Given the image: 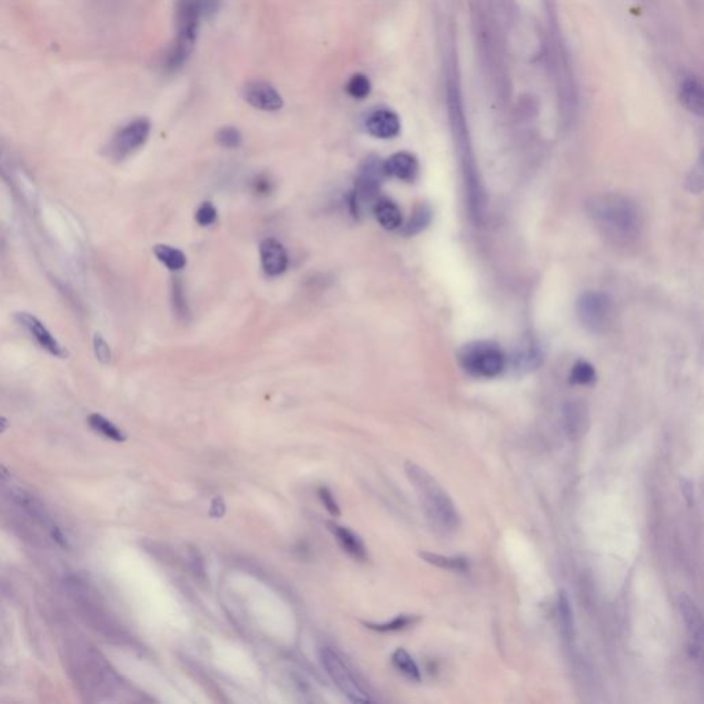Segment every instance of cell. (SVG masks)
Returning a JSON list of instances; mask_svg holds the SVG:
<instances>
[{
  "instance_id": "cell-1",
  "label": "cell",
  "mask_w": 704,
  "mask_h": 704,
  "mask_svg": "<svg viewBox=\"0 0 704 704\" xmlns=\"http://www.w3.org/2000/svg\"><path fill=\"white\" fill-rule=\"evenodd\" d=\"M586 210L594 226L616 245L626 247L641 235V212L626 195L611 193L591 197Z\"/></svg>"
},
{
  "instance_id": "cell-2",
  "label": "cell",
  "mask_w": 704,
  "mask_h": 704,
  "mask_svg": "<svg viewBox=\"0 0 704 704\" xmlns=\"http://www.w3.org/2000/svg\"><path fill=\"white\" fill-rule=\"evenodd\" d=\"M404 474L419 496L422 514L432 531L439 536H453L461 524V517L453 498L438 480L416 462H404Z\"/></svg>"
},
{
  "instance_id": "cell-3",
  "label": "cell",
  "mask_w": 704,
  "mask_h": 704,
  "mask_svg": "<svg viewBox=\"0 0 704 704\" xmlns=\"http://www.w3.org/2000/svg\"><path fill=\"white\" fill-rule=\"evenodd\" d=\"M459 363L465 372L475 377L493 379L505 370L506 357L496 344L475 342L461 350Z\"/></svg>"
},
{
  "instance_id": "cell-4",
  "label": "cell",
  "mask_w": 704,
  "mask_h": 704,
  "mask_svg": "<svg viewBox=\"0 0 704 704\" xmlns=\"http://www.w3.org/2000/svg\"><path fill=\"white\" fill-rule=\"evenodd\" d=\"M385 178L387 175L384 171V161H381L377 155H369L362 161L358 170L355 190L352 191L350 200V207L355 216L361 215L362 210L369 203H373L376 200Z\"/></svg>"
},
{
  "instance_id": "cell-5",
  "label": "cell",
  "mask_w": 704,
  "mask_h": 704,
  "mask_svg": "<svg viewBox=\"0 0 704 704\" xmlns=\"http://www.w3.org/2000/svg\"><path fill=\"white\" fill-rule=\"evenodd\" d=\"M320 659L322 667L333 681V684L339 688V690L352 703H372L373 699L369 693L362 688L352 671L344 663L343 659L335 652L332 648L324 647L320 651Z\"/></svg>"
},
{
  "instance_id": "cell-6",
  "label": "cell",
  "mask_w": 704,
  "mask_h": 704,
  "mask_svg": "<svg viewBox=\"0 0 704 704\" xmlns=\"http://www.w3.org/2000/svg\"><path fill=\"white\" fill-rule=\"evenodd\" d=\"M151 121L145 117L136 118L116 133L109 145V154L113 160L121 161L139 151L151 135Z\"/></svg>"
},
{
  "instance_id": "cell-7",
  "label": "cell",
  "mask_w": 704,
  "mask_h": 704,
  "mask_svg": "<svg viewBox=\"0 0 704 704\" xmlns=\"http://www.w3.org/2000/svg\"><path fill=\"white\" fill-rule=\"evenodd\" d=\"M576 312L585 327L591 332H601L612 317V302L600 292H586L576 302Z\"/></svg>"
},
{
  "instance_id": "cell-8",
  "label": "cell",
  "mask_w": 704,
  "mask_h": 704,
  "mask_svg": "<svg viewBox=\"0 0 704 704\" xmlns=\"http://www.w3.org/2000/svg\"><path fill=\"white\" fill-rule=\"evenodd\" d=\"M677 609L684 622L689 646L688 651L692 659H700L702 656V638H703V623H702V612L686 593H680L677 596Z\"/></svg>"
},
{
  "instance_id": "cell-9",
  "label": "cell",
  "mask_w": 704,
  "mask_h": 704,
  "mask_svg": "<svg viewBox=\"0 0 704 704\" xmlns=\"http://www.w3.org/2000/svg\"><path fill=\"white\" fill-rule=\"evenodd\" d=\"M16 321L28 332V335L47 354H50L51 357L58 358V359H68L69 358V355H71L69 351L61 345L57 339L51 335V332L35 315H32L29 312H17Z\"/></svg>"
},
{
  "instance_id": "cell-10",
  "label": "cell",
  "mask_w": 704,
  "mask_h": 704,
  "mask_svg": "<svg viewBox=\"0 0 704 704\" xmlns=\"http://www.w3.org/2000/svg\"><path fill=\"white\" fill-rule=\"evenodd\" d=\"M244 99L250 106L263 112H277L284 105L280 93L263 80L249 81L244 88Z\"/></svg>"
},
{
  "instance_id": "cell-11",
  "label": "cell",
  "mask_w": 704,
  "mask_h": 704,
  "mask_svg": "<svg viewBox=\"0 0 704 704\" xmlns=\"http://www.w3.org/2000/svg\"><path fill=\"white\" fill-rule=\"evenodd\" d=\"M566 434L572 442L586 437L590 428L588 404L581 399L568 400L563 409Z\"/></svg>"
},
{
  "instance_id": "cell-12",
  "label": "cell",
  "mask_w": 704,
  "mask_h": 704,
  "mask_svg": "<svg viewBox=\"0 0 704 704\" xmlns=\"http://www.w3.org/2000/svg\"><path fill=\"white\" fill-rule=\"evenodd\" d=\"M364 127L374 138L391 139L400 133V120L398 115L389 109H377L367 116Z\"/></svg>"
},
{
  "instance_id": "cell-13",
  "label": "cell",
  "mask_w": 704,
  "mask_h": 704,
  "mask_svg": "<svg viewBox=\"0 0 704 704\" xmlns=\"http://www.w3.org/2000/svg\"><path fill=\"white\" fill-rule=\"evenodd\" d=\"M327 530L333 534L336 541L339 542L340 548L347 553L350 557H352L357 561L364 563L369 558V554L366 551V546L363 544L359 535L350 530L348 527H343L335 521H327L326 523Z\"/></svg>"
},
{
  "instance_id": "cell-14",
  "label": "cell",
  "mask_w": 704,
  "mask_h": 704,
  "mask_svg": "<svg viewBox=\"0 0 704 704\" xmlns=\"http://www.w3.org/2000/svg\"><path fill=\"white\" fill-rule=\"evenodd\" d=\"M419 161L412 153H395L384 161L385 175L404 182L416 180V178L419 176Z\"/></svg>"
},
{
  "instance_id": "cell-15",
  "label": "cell",
  "mask_w": 704,
  "mask_h": 704,
  "mask_svg": "<svg viewBox=\"0 0 704 704\" xmlns=\"http://www.w3.org/2000/svg\"><path fill=\"white\" fill-rule=\"evenodd\" d=\"M260 260L263 270L271 277L285 272L289 262L285 248L274 238H267L260 244Z\"/></svg>"
},
{
  "instance_id": "cell-16",
  "label": "cell",
  "mask_w": 704,
  "mask_h": 704,
  "mask_svg": "<svg viewBox=\"0 0 704 704\" xmlns=\"http://www.w3.org/2000/svg\"><path fill=\"white\" fill-rule=\"evenodd\" d=\"M678 98L689 112L698 116L703 115V86L696 77L686 76L681 80L678 86Z\"/></svg>"
},
{
  "instance_id": "cell-17",
  "label": "cell",
  "mask_w": 704,
  "mask_h": 704,
  "mask_svg": "<svg viewBox=\"0 0 704 704\" xmlns=\"http://www.w3.org/2000/svg\"><path fill=\"white\" fill-rule=\"evenodd\" d=\"M557 618L563 638L567 643H571L575 638V616L571 600L564 590H560L557 596Z\"/></svg>"
},
{
  "instance_id": "cell-18",
  "label": "cell",
  "mask_w": 704,
  "mask_h": 704,
  "mask_svg": "<svg viewBox=\"0 0 704 704\" xmlns=\"http://www.w3.org/2000/svg\"><path fill=\"white\" fill-rule=\"evenodd\" d=\"M373 212L382 229L397 230L402 226L403 222L402 212L392 200L389 198L377 200L373 205Z\"/></svg>"
},
{
  "instance_id": "cell-19",
  "label": "cell",
  "mask_w": 704,
  "mask_h": 704,
  "mask_svg": "<svg viewBox=\"0 0 704 704\" xmlns=\"http://www.w3.org/2000/svg\"><path fill=\"white\" fill-rule=\"evenodd\" d=\"M419 557L425 563L442 570L456 572L469 571V561L462 556H444L438 553L419 552Z\"/></svg>"
},
{
  "instance_id": "cell-20",
  "label": "cell",
  "mask_w": 704,
  "mask_h": 704,
  "mask_svg": "<svg viewBox=\"0 0 704 704\" xmlns=\"http://www.w3.org/2000/svg\"><path fill=\"white\" fill-rule=\"evenodd\" d=\"M392 665L394 667L399 671L402 675H404L407 680L413 681V683H419L421 681V671H419V666L417 663L414 662V659L412 658V655L403 649V648H398L394 653H392Z\"/></svg>"
},
{
  "instance_id": "cell-21",
  "label": "cell",
  "mask_w": 704,
  "mask_h": 704,
  "mask_svg": "<svg viewBox=\"0 0 704 704\" xmlns=\"http://www.w3.org/2000/svg\"><path fill=\"white\" fill-rule=\"evenodd\" d=\"M153 253L158 259V262H161L171 271L182 270L183 267L186 266V262H188L186 255L182 250L170 247V245H164V244H158V245L153 248Z\"/></svg>"
},
{
  "instance_id": "cell-22",
  "label": "cell",
  "mask_w": 704,
  "mask_h": 704,
  "mask_svg": "<svg viewBox=\"0 0 704 704\" xmlns=\"http://www.w3.org/2000/svg\"><path fill=\"white\" fill-rule=\"evenodd\" d=\"M87 421H88L90 427L96 432L103 435L105 438L111 439L113 442H118V443L126 440L124 432L118 427H116L115 424L112 421H109L106 417H103V416H101L98 413H94V414L88 416Z\"/></svg>"
},
{
  "instance_id": "cell-23",
  "label": "cell",
  "mask_w": 704,
  "mask_h": 704,
  "mask_svg": "<svg viewBox=\"0 0 704 704\" xmlns=\"http://www.w3.org/2000/svg\"><path fill=\"white\" fill-rule=\"evenodd\" d=\"M419 621V616L416 615H398L392 621L384 622V623H373V622H363V625L369 630L379 631V633H392V631H400L404 628H410Z\"/></svg>"
},
{
  "instance_id": "cell-24",
  "label": "cell",
  "mask_w": 704,
  "mask_h": 704,
  "mask_svg": "<svg viewBox=\"0 0 704 704\" xmlns=\"http://www.w3.org/2000/svg\"><path fill=\"white\" fill-rule=\"evenodd\" d=\"M431 222V210L428 205L421 204L413 210L410 220L406 223L403 234L404 235H416L425 229Z\"/></svg>"
},
{
  "instance_id": "cell-25",
  "label": "cell",
  "mask_w": 704,
  "mask_h": 704,
  "mask_svg": "<svg viewBox=\"0 0 704 704\" xmlns=\"http://www.w3.org/2000/svg\"><path fill=\"white\" fill-rule=\"evenodd\" d=\"M345 90L348 96H352L354 99H364L372 91V83L366 75L357 73L348 80Z\"/></svg>"
},
{
  "instance_id": "cell-26",
  "label": "cell",
  "mask_w": 704,
  "mask_h": 704,
  "mask_svg": "<svg viewBox=\"0 0 704 704\" xmlns=\"http://www.w3.org/2000/svg\"><path fill=\"white\" fill-rule=\"evenodd\" d=\"M570 379L571 382L578 385H590L596 381V370L589 362H576L572 367Z\"/></svg>"
},
{
  "instance_id": "cell-27",
  "label": "cell",
  "mask_w": 704,
  "mask_h": 704,
  "mask_svg": "<svg viewBox=\"0 0 704 704\" xmlns=\"http://www.w3.org/2000/svg\"><path fill=\"white\" fill-rule=\"evenodd\" d=\"M172 305H173L176 315H179L180 320H185L189 317V305L186 302L183 285L180 284V281L178 278H175L173 284H172Z\"/></svg>"
},
{
  "instance_id": "cell-28",
  "label": "cell",
  "mask_w": 704,
  "mask_h": 704,
  "mask_svg": "<svg viewBox=\"0 0 704 704\" xmlns=\"http://www.w3.org/2000/svg\"><path fill=\"white\" fill-rule=\"evenodd\" d=\"M541 358V354L538 352V350L533 347L531 344H527L526 348H523L514 358V362H516V366H520L523 367L524 370H529L531 367H535L538 364V361Z\"/></svg>"
},
{
  "instance_id": "cell-29",
  "label": "cell",
  "mask_w": 704,
  "mask_h": 704,
  "mask_svg": "<svg viewBox=\"0 0 704 704\" xmlns=\"http://www.w3.org/2000/svg\"><path fill=\"white\" fill-rule=\"evenodd\" d=\"M218 142L226 149H237L241 145V133L234 127H225L216 135Z\"/></svg>"
},
{
  "instance_id": "cell-30",
  "label": "cell",
  "mask_w": 704,
  "mask_h": 704,
  "mask_svg": "<svg viewBox=\"0 0 704 704\" xmlns=\"http://www.w3.org/2000/svg\"><path fill=\"white\" fill-rule=\"evenodd\" d=\"M93 348H94V354H96V358L98 359V362H101L102 364L111 363V361H112V350H111V345L103 339V336L101 333H96L94 335Z\"/></svg>"
},
{
  "instance_id": "cell-31",
  "label": "cell",
  "mask_w": 704,
  "mask_h": 704,
  "mask_svg": "<svg viewBox=\"0 0 704 704\" xmlns=\"http://www.w3.org/2000/svg\"><path fill=\"white\" fill-rule=\"evenodd\" d=\"M216 219H218V210L210 203L201 204V207L195 212V222L203 228L212 226L216 222Z\"/></svg>"
},
{
  "instance_id": "cell-32",
  "label": "cell",
  "mask_w": 704,
  "mask_h": 704,
  "mask_svg": "<svg viewBox=\"0 0 704 704\" xmlns=\"http://www.w3.org/2000/svg\"><path fill=\"white\" fill-rule=\"evenodd\" d=\"M318 496L321 499V502L324 504L325 509L332 514L333 517H339L342 512H340V506L339 504L336 502L335 496L330 493V490L327 487H320L318 489Z\"/></svg>"
},
{
  "instance_id": "cell-33",
  "label": "cell",
  "mask_w": 704,
  "mask_h": 704,
  "mask_svg": "<svg viewBox=\"0 0 704 704\" xmlns=\"http://www.w3.org/2000/svg\"><path fill=\"white\" fill-rule=\"evenodd\" d=\"M253 190L259 195H267L272 191V182L265 175H260L253 182Z\"/></svg>"
},
{
  "instance_id": "cell-34",
  "label": "cell",
  "mask_w": 704,
  "mask_h": 704,
  "mask_svg": "<svg viewBox=\"0 0 704 704\" xmlns=\"http://www.w3.org/2000/svg\"><path fill=\"white\" fill-rule=\"evenodd\" d=\"M226 514V504H225L223 498H222V496H216V498H213V499H212V502H210V517L220 519V517H223V514Z\"/></svg>"
},
{
  "instance_id": "cell-35",
  "label": "cell",
  "mask_w": 704,
  "mask_h": 704,
  "mask_svg": "<svg viewBox=\"0 0 704 704\" xmlns=\"http://www.w3.org/2000/svg\"><path fill=\"white\" fill-rule=\"evenodd\" d=\"M681 491L685 498L686 504L692 506L695 504V489H693V483L689 479L685 477L681 479Z\"/></svg>"
},
{
  "instance_id": "cell-36",
  "label": "cell",
  "mask_w": 704,
  "mask_h": 704,
  "mask_svg": "<svg viewBox=\"0 0 704 704\" xmlns=\"http://www.w3.org/2000/svg\"><path fill=\"white\" fill-rule=\"evenodd\" d=\"M51 536H53V539L57 542L59 546H62V548H69V544H68L66 536L63 535V533H62L58 527H53V529H51Z\"/></svg>"
},
{
  "instance_id": "cell-37",
  "label": "cell",
  "mask_w": 704,
  "mask_h": 704,
  "mask_svg": "<svg viewBox=\"0 0 704 704\" xmlns=\"http://www.w3.org/2000/svg\"><path fill=\"white\" fill-rule=\"evenodd\" d=\"M10 479H11V474H10V471H9L4 465H1V464H0V480H1V481H9Z\"/></svg>"
},
{
  "instance_id": "cell-38",
  "label": "cell",
  "mask_w": 704,
  "mask_h": 704,
  "mask_svg": "<svg viewBox=\"0 0 704 704\" xmlns=\"http://www.w3.org/2000/svg\"><path fill=\"white\" fill-rule=\"evenodd\" d=\"M9 427H10L9 419H6V417H0V434L6 432L9 429Z\"/></svg>"
}]
</instances>
